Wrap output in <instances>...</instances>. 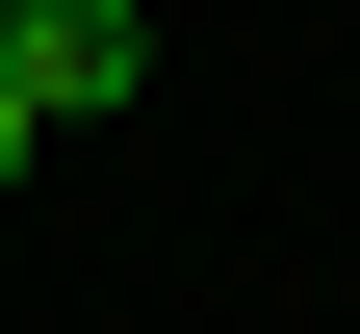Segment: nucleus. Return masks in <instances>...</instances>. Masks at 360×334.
Instances as JSON below:
<instances>
[{
	"mask_svg": "<svg viewBox=\"0 0 360 334\" xmlns=\"http://www.w3.org/2000/svg\"><path fill=\"white\" fill-rule=\"evenodd\" d=\"M0 77H26V129H103L129 77H155V26H129V0H26V26H0Z\"/></svg>",
	"mask_w": 360,
	"mask_h": 334,
	"instance_id": "nucleus-1",
	"label": "nucleus"
},
{
	"mask_svg": "<svg viewBox=\"0 0 360 334\" xmlns=\"http://www.w3.org/2000/svg\"><path fill=\"white\" fill-rule=\"evenodd\" d=\"M0 26H26V0H0ZM26 155H52V129H26V77H0V180H26Z\"/></svg>",
	"mask_w": 360,
	"mask_h": 334,
	"instance_id": "nucleus-2",
	"label": "nucleus"
}]
</instances>
